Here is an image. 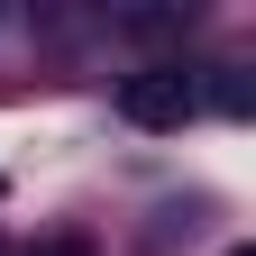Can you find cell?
I'll return each mask as SVG.
<instances>
[{"label":"cell","instance_id":"cell-1","mask_svg":"<svg viewBox=\"0 0 256 256\" xmlns=\"http://www.w3.org/2000/svg\"><path fill=\"white\" fill-rule=\"evenodd\" d=\"M192 110H202V82H192L183 64H146V74L119 82V119L128 128H183Z\"/></svg>","mask_w":256,"mask_h":256},{"label":"cell","instance_id":"cell-2","mask_svg":"<svg viewBox=\"0 0 256 256\" xmlns=\"http://www.w3.org/2000/svg\"><path fill=\"white\" fill-rule=\"evenodd\" d=\"M28 256H101V247H92V238H37Z\"/></svg>","mask_w":256,"mask_h":256},{"label":"cell","instance_id":"cell-3","mask_svg":"<svg viewBox=\"0 0 256 256\" xmlns=\"http://www.w3.org/2000/svg\"><path fill=\"white\" fill-rule=\"evenodd\" d=\"M229 256H247V247H229Z\"/></svg>","mask_w":256,"mask_h":256}]
</instances>
